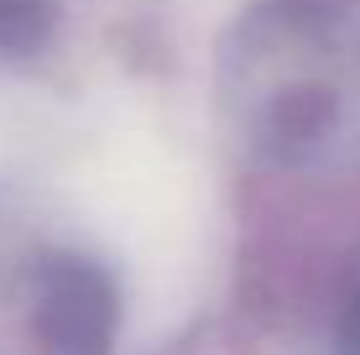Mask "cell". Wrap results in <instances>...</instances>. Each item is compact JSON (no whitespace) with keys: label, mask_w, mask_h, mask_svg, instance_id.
<instances>
[{"label":"cell","mask_w":360,"mask_h":355,"mask_svg":"<svg viewBox=\"0 0 360 355\" xmlns=\"http://www.w3.org/2000/svg\"><path fill=\"white\" fill-rule=\"evenodd\" d=\"M32 355H115L120 292L105 262L79 251L37 256L21 277Z\"/></svg>","instance_id":"cell-1"},{"label":"cell","mask_w":360,"mask_h":355,"mask_svg":"<svg viewBox=\"0 0 360 355\" xmlns=\"http://www.w3.org/2000/svg\"><path fill=\"white\" fill-rule=\"evenodd\" d=\"M58 27V0H0V53H42Z\"/></svg>","instance_id":"cell-2"}]
</instances>
